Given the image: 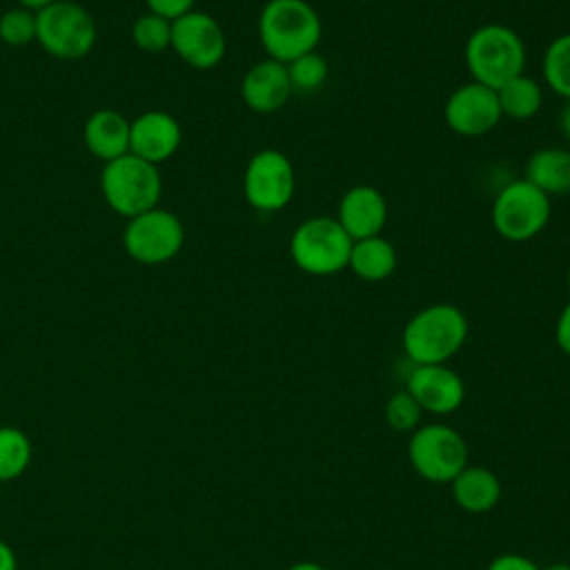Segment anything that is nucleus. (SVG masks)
Wrapping results in <instances>:
<instances>
[{
    "instance_id": "1",
    "label": "nucleus",
    "mask_w": 570,
    "mask_h": 570,
    "mask_svg": "<svg viewBox=\"0 0 570 570\" xmlns=\"http://www.w3.org/2000/svg\"><path fill=\"white\" fill-rule=\"evenodd\" d=\"M323 36L318 11L307 0H267L258 13V40L283 65L316 51Z\"/></svg>"
},
{
    "instance_id": "2",
    "label": "nucleus",
    "mask_w": 570,
    "mask_h": 570,
    "mask_svg": "<svg viewBox=\"0 0 570 570\" xmlns=\"http://www.w3.org/2000/svg\"><path fill=\"white\" fill-rule=\"evenodd\" d=\"M468 332V318L456 305L432 303L405 323L401 345L414 365H439L463 347Z\"/></svg>"
},
{
    "instance_id": "3",
    "label": "nucleus",
    "mask_w": 570,
    "mask_h": 570,
    "mask_svg": "<svg viewBox=\"0 0 570 570\" xmlns=\"http://www.w3.org/2000/svg\"><path fill=\"white\" fill-rule=\"evenodd\" d=\"M525 42L521 36L501 22L476 27L463 47V60L472 80L499 89L525 69Z\"/></svg>"
},
{
    "instance_id": "4",
    "label": "nucleus",
    "mask_w": 570,
    "mask_h": 570,
    "mask_svg": "<svg viewBox=\"0 0 570 570\" xmlns=\"http://www.w3.org/2000/svg\"><path fill=\"white\" fill-rule=\"evenodd\" d=\"M100 189L107 205L127 220L158 207L163 194V176L158 165H151L134 154H125L105 163Z\"/></svg>"
},
{
    "instance_id": "5",
    "label": "nucleus",
    "mask_w": 570,
    "mask_h": 570,
    "mask_svg": "<svg viewBox=\"0 0 570 570\" xmlns=\"http://www.w3.org/2000/svg\"><path fill=\"white\" fill-rule=\"evenodd\" d=\"M352 238L334 216H312L298 223L289 238L292 263L309 276H332L347 267Z\"/></svg>"
},
{
    "instance_id": "6",
    "label": "nucleus",
    "mask_w": 570,
    "mask_h": 570,
    "mask_svg": "<svg viewBox=\"0 0 570 570\" xmlns=\"http://www.w3.org/2000/svg\"><path fill=\"white\" fill-rule=\"evenodd\" d=\"M550 196L525 178H517L499 189L490 207L494 232L512 243H525L541 234L550 220Z\"/></svg>"
},
{
    "instance_id": "7",
    "label": "nucleus",
    "mask_w": 570,
    "mask_h": 570,
    "mask_svg": "<svg viewBox=\"0 0 570 570\" xmlns=\"http://www.w3.org/2000/svg\"><path fill=\"white\" fill-rule=\"evenodd\" d=\"M36 40L53 58L76 60L96 45V22L78 2L56 0L36 11Z\"/></svg>"
},
{
    "instance_id": "8",
    "label": "nucleus",
    "mask_w": 570,
    "mask_h": 570,
    "mask_svg": "<svg viewBox=\"0 0 570 570\" xmlns=\"http://www.w3.org/2000/svg\"><path fill=\"white\" fill-rule=\"evenodd\" d=\"M407 459L414 472L425 481L450 483L468 465V445L454 428L428 423L412 432Z\"/></svg>"
},
{
    "instance_id": "9",
    "label": "nucleus",
    "mask_w": 570,
    "mask_h": 570,
    "mask_svg": "<svg viewBox=\"0 0 570 570\" xmlns=\"http://www.w3.org/2000/svg\"><path fill=\"white\" fill-rule=\"evenodd\" d=\"M185 243L180 218L163 207L147 209L125 225L122 245L127 254L142 265H163L171 261Z\"/></svg>"
},
{
    "instance_id": "10",
    "label": "nucleus",
    "mask_w": 570,
    "mask_h": 570,
    "mask_svg": "<svg viewBox=\"0 0 570 570\" xmlns=\"http://www.w3.org/2000/svg\"><path fill=\"white\" fill-rule=\"evenodd\" d=\"M296 191L292 160L278 149L256 151L243 171V196L256 212L285 209Z\"/></svg>"
},
{
    "instance_id": "11",
    "label": "nucleus",
    "mask_w": 570,
    "mask_h": 570,
    "mask_svg": "<svg viewBox=\"0 0 570 570\" xmlns=\"http://www.w3.org/2000/svg\"><path fill=\"white\" fill-rule=\"evenodd\" d=\"M171 49L185 65L207 71L223 62L227 40L214 16L191 9L171 20Z\"/></svg>"
},
{
    "instance_id": "12",
    "label": "nucleus",
    "mask_w": 570,
    "mask_h": 570,
    "mask_svg": "<svg viewBox=\"0 0 570 570\" xmlns=\"http://www.w3.org/2000/svg\"><path fill=\"white\" fill-rule=\"evenodd\" d=\"M443 118L445 125L463 138H479L490 134L503 118L497 89L476 80L456 87L443 105Z\"/></svg>"
},
{
    "instance_id": "13",
    "label": "nucleus",
    "mask_w": 570,
    "mask_h": 570,
    "mask_svg": "<svg viewBox=\"0 0 570 570\" xmlns=\"http://www.w3.org/2000/svg\"><path fill=\"white\" fill-rule=\"evenodd\" d=\"M405 390L414 396L419 407L430 414H452L465 399L463 379L445 363L414 365L407 374Z\"/></svg>"
},
{
    "instance_id": "14",
    "label": "nucleus",
    "mask_w": 570,
    "mask_h": 570,
    "mask_svg": "<svg viewBox=\"0 0 570 570\" xmlns=\"http://www.w3.org/2000/svg\"><path fill=\"white\" fill-rule=\"evenodd\" d=\"M183 140V129L178 120L160 109L142 111L131 120L129 129V154L158 165L169 160Z\"/></svg>"
},
{
    "instance_id": "15",
    "label": "nucleus",
    "mask_w": 570,
    "mask_h": 570,
    "mask_svg": "<svg viewBox=\"0 0 570 570\" xmlns=\"http://www.w3.org/2000/svg\"><path fill=\"white\" fill-rule=\"evenodd\" d=\"M334 218L352 240L379 236L387 223V200L372 185H354L341 196Z\"/></svg>"
},
{
    "instance_id": "16",
    "label": "nucleus",
    "mask_w": 570,
    "mask_h": 570,
    "mask_svg": "<svg viewBox=\"0 0 570 570\" xmlns=\"http://www.w3.org/2000/svg\"><path fill=\"white\" fill-rule=\"evenodd\" d=\"M292 94L287 67L272 58L254 62L240 80V98L256 114L278 111Z\"/></svg>"
},
{
    "instance_id": "17",
    "label": "nucleus",
    "mask_w": 570,
    "mask_h": 570,
    "mask_svg": "<svg viewBox=\"0 0 570 570\" xmlns=\"http://www.w3.org/2000/svg\"><path fill=\"white\" fill-rule=\"evenodd\" d=\"M129 129L131 122L120 111L98 109L87 118L82 138L96 158L111 163L129 154Z\"/></svg>"
},
{
    "instance_id": "18",
    "label": "nucleus",
    "mask_w": 570,
    "mask_h": 570,
    "mask_svg": "<svg viewBox=\"0 0 570 570\" xmlns=\"http://www.w3.org/2000/svg\"><path fill=\"white\" fill-rule=\"evenodd\" d=\"M452 499L454 503L472 514H481L492 510L501 499V481L499 476L481 465H465L452 481Z\"/></svg>"
},
{
    "instance_id": "19",
    "label": "nucleus",
    "mask_w": 570,
    "mask_h": 570,
    "mask_svg": "<svg viewBox=\"0 0 570 570\" xmlns=\"http://www.w3.org/2000/svg\"><path fill=\"white\" fill-rule=\"evenodd\" d=\"M523 178L546 196L570 194V151L561 147H543L525 160Z\"/></svg>"
},
{
    "instance_id": "20",
    "label": "nucleus",
    "mask_w": 570,
    "mask_h": 570,
    "mask_svg": "<svg viewBox=\"0 0 570 570\" xmlns=\"http://www.w3.org/2000/svg\"><path fill=\"white\" fill-rule=\"evenodd\" d=\"M399 265V254L396 247L379 236H370V238H361V240H352V249H350V261L347 267L365 283H379L385 281L394 274Z\"/></svg>"
},
{
    "instance_id": "21",
    "label": "nucleus",
    "mask_w": 570,
    "mask_h": 570,
    "mask_svg": "<svg viewBox=\"0 0 570 570\" xmlns=\"http://www.w3.org/2000/svg\"><path fill=\"white\" fill-rule=\"evenodd\" d=\"M497 96H499L503 118H510V120H530L539 114L543 105V89L539 80H534L525 71L508 80L505 85H501L497 89Z\"/></svg>"
},
{
    "instance_id": "22",
    "label": "nucleus",
    "mask_w": 570,
    "mask_h": 570,
    "mask_svg": "<svg viewBox=\"0 0 570 570\" xmlns=\"http://www.w3.org/2000/svg\"><path fill=\"white\" fill-rule=\"evenodd\" d=\"M29 436L13 425H0V483L18 479L31 463Z\"/></svg>"
},
{
    "instance_id": "23",
    "label": "nucleus",
    "mask_w": 570,
    "mask_h": 570,
    "mask_svg": "<svg viewBox=\"0 0 570 570\" xmlns=\"http://www.w3.org/2000/svg\"><path fill=\"white\" fill-rule=\"evenodd\" d=\"M541 73L557 96L570 100V31L550 40L543 51Z\"/></svg>"
},
{
    "instance_id": "24",
    "label": "nucleus",
    "mask_w": 570,
    "mask_h": 570,
    "mask_svg": "<svg viewBox=\"0 0 570 570\" xmlns=\"http://www.w3.org/2000/svg\"><path fill=\"white\" fill-rule=\"evenodd\" d=\"M285 67H287V76H289L294 94L316 91L325 85V80L330 76V65L318 51L303 53V56L294 58L292 62H287Z\"/></svg>"
},
{
    "instance_id": "25",
    "label": "nucleus",
    "mask_w": 570,
    "mask_h": 570,
    "mask_svg": "<svg viewBox=\"0 0 570 570\" xmlns=\"http://www.w3.org/2000/svg\"><path fill=\"white\" fill-rule=\"evenodd\" d=\"M131 40L142 51L160 53L171 47V20L147 11L131 24Z\"/></svg>"
},
{
    "instance_id": "26",
    "label": "nucleus",
    "mask_w": 570,
    "mask_h": 570,
    "mask_svg": "<svg viewBox=\"0 0 570 570\" xmlns=\"http://www.w3.org/2000/svg\"><path fill=\"white\" fill-rule=\"evenodd\" d=\"M0 40L9 47H27L36 40V11L24 7L7 9L0 16Z\"/></svg>"
},
{
    "instance_id": "27",
    "label": "nucleus",
    "mask_w": 570,
    "mask_h": 570,
    "mask_svg": "<svg viewBox=\"0 0 570 570\" xmlns=\"http://www.w3.org/2000/svg\"><path fill=\"white\" fill-rule=\"evenodd\" d=\"M385 421L394 432H414L421 421V407L407 390L394 392L385 403Z\"/></svg>"
},
{
    "instance_id": "28",
    "label": "nucleus",
    "mask_w": 570,
    "mask_h": 570,
    "mask_svg": "<svg viewBox=\"0 0 570 570\" xmlns=\"http://www.w3.org/2000/svg\"><path fill=\"white\" fill-rule=\"evenodd\" d=\"M145 2L151 13H158L167 20H176V18L185 16L196 4V0H145Z\"/></svg>"
},
{
    "instance_id": "29",
    "label": "nucleus",
    "mask_w": 570,
    "mask_h": 570,
    "mask_svg": "<svg viewBox=\"0 0 570 570\" xmlns=\"http://www.w3.org/2000/svg\"><path fill=\"white\" fill-rule=\"evenodd\" d=\"M488 570H541L532 559L523 557V554H517V552H505V554H499L490 561Z\"/></svg>"
},
{
    "instance_id": "30",
    "label": "nucleus",
    "mask_w": 570,
    "mask_h": 570,
    "mask_svg": "<svg viewBox=\"0 0 570 570\" xmlns=\"http://www.w3.org/2000/svg\"><path fill=\"white\" fill-rule=\"evenodd\" d=\"M554 341L563 354L570 356V301L559 312L557 325H554Z\"/></svg>"
},
{
    "instance_id": "31",
    "label": "nucleus",
    "mask_w": 570,
    "mask_h": 570,
    "mask_svg": "<svg viewBox=\"0 0 570 570\" xmlns=\"http://www.w3.org/2000/svg\"><path fill=\"white\" fill-rule=\"evenodd\" d=\"M0 570H18V559L16 552L7 541L0 539Z\"/></svg>"
},
{
    "instance_id": "32",
    "label": "nucleus",
    "mask_w": 570,
    "mask_h": 570,
    "mask_svg": "<svg viewBox=\"0 0 570 570\" xmlns=\"http://www.w3.org/2000/svg\"><path fill=\"white\" fill-rule=\"evenodd\" d=\"M559 127H561L563 136L570 140V100H566L559 111Z\"/></svg>"
},
{
    "instance_id": "33",
    "label": "nucleus",
    "mask_w": 570,
    "mask_h": 570,
    "mask_svg": "<svg viewBox=\"0 0 570 570\" xmlns=\"http://www.w3.org/2000/svg\"><path fill=\"white\" fill-rule=\"evenodd\" d=\"M18 2H20V7H24V9H29V11H40V9L49 7V4L56 2V0H18Z\"/></svg>"
},
{
    "instance_id": "34",
    "label": "nucleus",
    "mask_w": 570,
    "mask_h": 570,
    "mask_svg": "<svg viewBox=\"0 0 570 570\" xmlns=\"http://www.w3.org/2000/svg\"><path fill=\"white\" fill-rule=\"evenodd\" d=\"M287 570H325L321 563H314V561H298L294 566H289Z\"/></svg>"
},
{
    "instance_id": "35",
    "label": "nucleus",
    "mask_w": 570,
    "mask_h": 570,
    "mask_svg": "<svg viewBox=\"0 0 570 570\" xmlns=\"http://www.w3.org/2000/svg\"><path fill=\"white\" fill-rule=\"evenodd\" d=\"M541 570H570V563H550V566H546Z\"/></svg>"
},
{
    "instance_id": "36",
    "label": "nucleus",
    "mask_w": 570,
    "mask_h": 570,
    "mask_svg": "<svg viewBox=\"0 0 570 570\" xmlns=\"http://www.w3.org/2000/svg\"><path fill=\"white\" fill-rule=\"evenodd\" d=\"M566 285H568V292H570V269H568V276H566Z\"/></svg>"
},
{
    "instance_id": "37",
    "label": "nucleus",
    "mask_w": 570,
    "mask_h": 570,
    "mask_svg": "<svg viewBox=\"0 0 570 570\" xmlns=\"http://www.w3.org/2000/svg\"><path fill=\"white\" fill-rule=\"evenodd\" d=\"M0 497H2V483H0Z\"/></svg>"
}]
</instances>
